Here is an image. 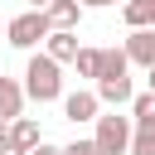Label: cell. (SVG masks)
Segmentation results:
<instances>
[{
    "mask_svg": "<svg viewBox=\"0 0 155 155\" xmlns=\"http://www.w3.org/2000/svg\"><path fill=\"white\" fill-rule=\"evenodd\" d=\"M24 97H34L39 107L44 102H63V68L39 48V53H29V63H24Z\"/></svg>",
    "mask_w": 155,
    "mask_h": 155,
    "instance_id": "1",
    "label": "cell"
},
{
    "mask_svg": "<svg viewBox=\"0 0 155 155\" xmlns=\"http://www.w3.org/2000/svg\"><path fill=\"white\" fill-rule=\"evenodd\" d=\"M126 155H155V92L131 97V150Z\"/></svg>",
    "mask_w": 155,
    "mask_h": 155,
    "instance_id": "2",
    "label": "cell"
},
{
    "mask_svg": "<svg viewBox=\"0 0 155 155\" xmlns=\"http://www.w3.org/2000/svg\"><path fill=\"white\" fill-rule=\"evenodd\" d=\"M48 34H53V29H48V15H44V10H24V15H15V19L5 24V44H10V48H24V53H34Z\"/></svg>",
    "mask_w": 155,
    "mask_h": 155,
    "instance_id": "3",
    "label": "cell"
},
{
    "mask_svg": "<svg viewBox=\"0 0 155 155\" xmlns=\"http://www.w3.org/2000/svg\"><path fill=\"white\" fill-rule=\"evenodd\" d=\"M92 140H97V150H102V155H126V150H131V116H121L116 107H111V111H102V116H97Z\"/></svg>",
    "mask_w": 155,
    "mask_h": 155,
    "instance_id": "4",
    "label": "cell"
},
{
    "mask_svg": "<svg viewBox=\"0 0 155 155\" xmlns=\"http://www.w3.org/2000/svg\"><path fill=\"white\" fill-rule=\"evenodd\" d=\"M63 116H68L73 126H82V121H97V116H102V102H97V92H92V87L63 92Z\"/></svg>",
    "mask_w": 155,
    "mask_h": 155,
    "instance_id": "5",
    "label": "cell"
},
{
    "mask_svg": "<svg viewBox=\"0 0 155 155\" xmlns=\"http://www.w3.org/2000/svg\"><path fill=\"white\" fill-rule=\"evenodd\" d=\"M97 102L102 107H131V97H136V87H131V73L126 78H97Z\"/></svg>",
    "mask_w": 155,
    "mask_h": 155,
    "instance_id": "6",
    "label": "cell"
},
{
    "mask_svg": "<svg viewBox=\"0 0 155 155\" xmlns=\"http://www.w3.org/2000/svg\"><path fill=\"white\" fill-rule=\"evenodd\" d=\"M121 48H126V58L136 68H155V29H131Z\"/></svg>",
    "mask_w": 155,
    "mask_h": 155,
    "instance_id": "7",
    "label": "cell"
},
{
    "mask_svg": "<svg viewBox=\"0 0 155 155\" xmlns=\"http://www.w3.org/2000/svg\"><path fill=\"white\" fill-rule=\"evenodd\" d=\"M78 48H82V44H78V29H53V34L44 39V53H48L58 68H63V63H73V58H78Z\"/></svg>",
    "mask_w": 155,
    "mask_h": 155,
    "instance_id": "8",
    "label": "cell"
},
{
    "mask_svg": "<svg viewBox=\"0 0 155 155\" xmlns=\"http://www.w3.org/2000/svg\"><path fill=\"white\" fill-rule=\"evenodd\" d=\"M15 116H24V82L0 73V121H15Z\"/></svg>",
    "mask_w": 155,
    "mask_h": 155,
    "instance_id": "9",
    "label": "cell"
},
{
    "mask_svg": "<svg viewBox=\"0 0 155 155\" xmlns=\"http://www.w3.org/2000/svg\"><path fill=\"white\" fill-rule=\"evenodd\" d=\"M44 15H48V29H78L82 5H78V0H48V5H44Z\"/></svg>",
    "mask_w": 155,
    "mask_h": 155,
    "instance_id": "10",
    "label": "cell"
},
{
    "mask_svg": "<svg viewBox=\"0 0 155 155\" xmlns=\"http://www.w3.org/2000/svg\"><path fill=\"white\" fill-rule=\"evenodd\" d=\"M39 140H44V136H39V121H34V116H15V121H10V145H19V150L29 155Z\"/></svg>",
    "mask_w": 155,
    "mask_h": 155,
    "instance_id": "11",
    "label": "cell"
},
{
    "mask_svg": "<svg viewBox=\"0 0 155 155\" xmlns=\"http://www.w3.org/2000/svg\"><path fill=\"white\" fill-rule=\"evenodd\" d=\"M126 73H131L126 48H102V73H97V78H126Z\"/></svg>",
    "mask_w": 155,
    "mask_h": 155,
    "instance_id": "12",
    "label": "cell"
},
{
    "mask_svg": "<svg viewBox=\"0 0 155 155\" xmlns=\"http://www.w3.org/2000/svg\"><path fill=\"white\" fill-rule=\"evenodd\" d=\"M73 68H78V78H97L102 73V48H78V58H73Z\"/></svg>",
    "mask_w": 155,
    "mask_h": 155,
    "instance_id": "13",
    "label": "cell"
},
{
    "mask_svg": "<svg viewBox=\"0 0 155 155\" xmlns=\"http://www.w3.org/2000/svg\"><path fill=\"white\" fill-rule=\"evenodd\" d=\"M63 155H102V150H97V140H73V145H63Z\"/></svg>",
    "mask_w": 155,
    "mask_h": 155,
    "instance_id": "14",
    "label": "cell"
},
{
    "mask_svg": "<svg viewBox=\"0 0 155 155\" xmlns=\"http://www.w3.org/2000/svg\"><path fill=\"white\" fill-rule=\"evenodd\" d=\"M29 155H63V145H48V140H39V145H34Z\"/></svg>",
    "mask_w": 155,
    "mask_h": 155,
    "instance_id": "15",
    "label": "cell"
},
{
    "mask_svg": "<svg viewBox=\"0 0 155 155\" xmlns=\"http://www.w3.org/2000/svg\"><path fill=\"white\" fill-rule=\"evenodd\" d=\"M140 10H145V19H150V29H155V0H136Z\"/></svg>",
    "mask_w": 155,
    "mask_h": 155,
    "instance_id": "16",
    "label": "cell"
},
{
    "mask_svg": "<svg viewBox=\"0 0 155 155\" xmlns=\"http://www.w3.org/2000/svg\"><path fill=\"white\" fill-rule=\"evenodd\" d=\"M0 155H24V150H19V145H10V140H5V145H0Z\"/></svg>",
    "mask_w": 155,
    "mask_h": 155,
    "instance_id": "17",
    "label": "cell"
},
{
    "mask_svg": "<svg viewBox=\"0 0 155 155\" xmlns=\"http://www.w3.org/2000/svg\"><path fill=\"white\" fill-rule=\"evenodd\" d=\"M5 140H10V121H0V145H5Z\"/></svg>",
    "mask_w": 155,
    "mask_h": 155,
    "instance_id": "18",
    "label": "cell"
},
{
    "mask_svg": "<svg viewBox=\"0 0 155 155\" xmlns=\"http://www.w3.org/2000/svg\"><path fill=\"white\" fill-rule=\"evenodd\" d=\"M145 73H150V78H145V82H150V92H155V68H145Z\"/></svg>",
    "mask_w": 155,
    "mask_h": 155,
    "instance_id": "19",
    "label": "cell"
},
{
    "mask_svg": "<svg viewBox=\"0 0 155 155\" xmlns=\"http://www.w3.org/2000/svg\"><path fill=\"white\" fill-rule=\"evenodd\" d=\"M29 5H34V10H44V5H48V0H29Z\"/></svg>",
    "mask_w": 155,
    "mask_h": 155,
    "instance_id": "20",
    "label": "cell"
},
{
    "mask_svg": "<svg viewBox=\"0 0 155 155\" xmlns=\"http://www.w3.org/2000/svg\"><path fill=\"white\" fill-rule=\"evenodd\" d=\"M111 5H116V0H111Z\"/></svg>",
    "mask_w": 155,
    "mask_h": 155,
    "instance_id": "21",
    "label": "cell"
}]
</instances>
